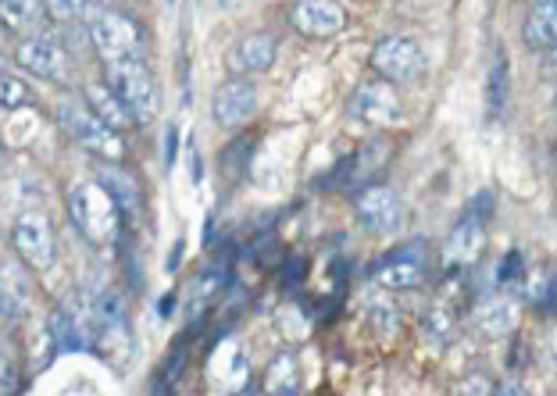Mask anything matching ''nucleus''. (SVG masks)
<instances>
[{
	"label": "nucleus",
	"instance_id": "1",
	"mask_svg": "<svg viewBox=\"0 0 557 396\" xmlns=\"http://www.w3.org/2000/svg\"><path fill=\"white\" fill-rule=\"evenodd\" d=\"M69 214L72 225L94 243V247H108L122 233V208L111 197V189L104 183H79L69 194Z\"/></svg>",
	"mask_w": 557,
	"mask_h": 396
},
{
	"label": "nucleus",
	"instance_id": "2",
	"mask_svg": "<svg viewBox=\"0 0 557 396\" xmlns=\"http://www.w3.org/2000/svg\"><path fill=\"white\" fill-rule=\"evenodd\" d=\"M58 125L65 129L75 144L90 154L104 158V161H119L125 154V144L115 125H108L100 114L86 104V97H65L58 104Z\"/></svg>",
	"mask_w": 557,
	"mask_h": 396
},
{
	"label": "nucleus",
	"instance_id": "3",
	"mask_svg": "<svg viewBox=\"0 0 557 396\" xmlns=\"http://www.w3.org/2000/svg\"><path fill=\"white\" fill-rule=\"evenodd\" d=\"M104 79L111 86L125 111L133 114L136 125H144L154 119L158 111V89L154 75L147 69V58H122V61H104Z\"/></svg>",
	"mask_w": 557,
	"mask_h": 396
},
{
	"label": "nucleus",
	"instance_id": "4",
	"mask_svg": "<svg viewBox=\"0 0 557 396\" xmlns=\"http://www.w3.org/2000/svg\"><path fill=\"white\" fill-rule=\"evenodd\" d=\"M86 33H90V44L100 54V65H104V61H122V58H147L144 33H139V25L129 15H122V11L100 8L90 18V25H86Z\"/></svg>",
	"mask_w": 557,
	"mask_h": 396
},
{
	"label": "nucleus",
	"instance_id": "5",
	"mask_svg": "<svg viewBox=\"0 0 557 396\" xmlns=\"http://www.w3.org/2000/svg\"><path fill=\"white\" fill-rule=\"evenodd\" d=\"M372 69L379 72V79H389L397 86H411L425 75L429 58H425V50L414 36L394 33V36H383V40L372 47Z\"/></svg>",
	"mask_w": 557,
	"mask_h": 396
},
{
	"label": "nucleus",
	"instance_id": "6",
	"mask_svg": "<svg viewBox=\"0 0 557 396\" xmlns=\"http://www.w3.org/2000/svg\"><path fill=\"white\" fill-rule=\"evenodd\" d=\"M429 275V247L425 239H411L404 247L389 250L383 261L372 268V283L379 289L389 293H404V289H418Z\"/></svg>",
	"mask_w": 557,
	"mask_h": 396
},
{
	"label": "nucleus",
	"instance_id": "7",
	"mask_svg": "<svg viewBox=\"0 0 557 396\" xmlns=\"http://www.w3.org/2000/svg\"><path fill=\"white\" fill-rule=\"evenodd\" d=\"M490 211H493V197L490 194H479L472 200V208L465 211V219L454 225V233L447 236V247H443V264L447 268H465L479 258L483 250V239H486V222H490Z\"/></svg>",
	"mask_w": 557,
	"mask_h": 396
},
{
	"label": "nucleus",
	"instance_id": "8",
	"mask_svg": "<svg viewBox=\"0 0 557 396\" xmlns=\"http://www.w3.org/2000/svg\"><path fill=\"white\" fill-rule=\"evenodd\" d=\"M350 119L375 125V129H397V125H404V104H400V94L394 89V83L375 79V83H364L354 89Z\"/></svg>",
	"mask_w": 557,
	"mask_h": 396
},
{
	"label": "nucleus",
	"instance_id": "9",
	"mask_svg": "<svg viewBox=\"0 0 557 396\" xmlns=\"http://www.w3.org/2000/svg\"><path fill=\"white\" fill-rule=\"evenodd\" d=\"M354 214H358V222L369 228V233H397L408 222V208H404V200L397 189L389 186H364L358 189V197H354Z\"/></svg>",
	"mask_w": 557,
	"mask_h": 396
},
{
	"label": "nucleus",
	"instance_id": "10",
	"mask_svg": "<svg viewBox=\"0 0 557 396\" xmlns=\"http://www.w3.org/2000/svg\"><path fill=\"white\" fill-rule=\"evenodd\" d=\"M11 243H15V253L18 258L44 272V268L54 264V253H58V239H54V228L44 219L40 211H25L11 225Z\"/></svg>",
	"mask_w": 557,
	"mask_h": 396
},
{
	"label": "nucleus",
	"instance_id": "11",
	"mask_svg": "<svg viewBox=\"0 0 557 396\" xmlns=\"http://www.w3.org/2000/svg\"><path fill=\"white\" fill-rule=\"evenodd\" d=\"M15 65L40 83H69V54L50 36H25L15 47Z\"/></svg>",
	"mask_w": 557,
	"mask_h": 396
},
{
	"label": "nucleus",
	"instance_id": "12",
	"mask_svg": "<svg viewBox=\"0 0 557 396\" xmlns=\"http://www.w3.org/2000/svg\"><path fill=\"white\" fill-rule=\"evenodd\" d=\"M211 111L222 129H244L258 114V86L244 79V75H230V79L214 89Z\"/></svg>",
	"mask_w": 557,
	"mask_h": 396
},
{
	"label": "nucleus",
	"instance_id": "13",
	"mask_svg": "<svg viewBox=\"0 0 557 396\" xmlns=\"http://www.w3.org/2000/svg\"><path fill=\"white\" fill-rule=\"evenodd\" d=\"M289 22L304 40H333V36L344 33L347 11L336 0H297L294 11H289Z\"/></svg>",
	"mask_w": 557,
	"mask_h": 396
},
{
	"label": "nucleus",
	"instance_id": "14",
	"mask_svg": "<svg viewBox=\"0 0 557 396\" xmlns=\"http://www.w3.org/2000/svg\"><path fill=\"white\" fill-rule=\"evenodd\" d=\"M275 50H278V44L272 33H250L225 54V69H230V75H244V79H250V75H261L275 65Z\"/></svg>",
	"mask_w": 557,
	"mask_h": 396
},
{
	"label": "nucleus",
	"instance_id": "15",
	"mask_svg": "<svg viewBox=\"0 0 557 396\" xmlns=\"http://www.w3.org/2000/svg\"><path fill=\"white\" fill-rule=\"evenodd\" d=\"M522 36L533 50H554L557 47V0H533L525 11Z\"/></svg>",
	"mask_w": 557,
	"mask_h": 396
},
{
	"label": "nucleus",
	"instance_id": "16",
	"mask_svg": "<svg viewBox=\"0 0 557 396\" xmlns=\"http://www.w3.org/2000/svg\"><path fill=\"white\" fill-rule=\"evenodd\" d=\"M508 100H511V65L508 58L497 54L490 69V83H486V119L490 122H500L504 111H508Z\"/></svg>",
	"mask_w": 557,
	"mask_h": 396
},
{
	"label": "nucleus",
	"instance_id": "17",
	"mask_svg": "<svg viewBox=\"0 0 557 396\" xmlns=\"http://www.w3.org/2000/svg\"><path fill=\"white\" fill-rule=\"evenodd\" d=\"M475 322L486 336H511L515 325H518V308L515 300H504V297H493L486 300L483 308L475 311Z\"/></svg>",
	"mask_w": 557,
	"mask_h": 396
},
{
	"label": "nucleus",
	"instance_id": "18",
	"mask_svg": "<svg viewBox=\"0 0 557 396\" xmlns=\"http://www.w3.org/2000/svg\"><path fill=\"white\" fill-rule=\"evenodd\" d=\"M44 15H47V0H0V18H4V29L11 33L40 29Z\"/></svg>",
	"mask_w": 557,
	"mask_h": 396
},
{
	"label": "nucleus",
	"instance_id": "19",
	"mask_svg": "<svg viewBox=\"0 0 557 396\" xmlns=\"http://www.w3.org/2000/svg\"><path fill=\"white\" fill-rule=\"evenodd\" d=\"M300 389V364L294 354H278L275 361L264 368V393L272 396H294Z\"/></svg>",
	"mask_w": 557,
	"mask_h": 396
},
{
	"label": "nucleus",
	"instance_id": "20",
	"mask_svg": "<svg viewBox=\"0 0 557 396\" xmlns=\"http://www.w3.org/2000/svg\"><path fill=\"white\" fill-rule=\"evenodd\" d=\"M386 158H389V144H386V139H375V144L358 150V154L347 161V169H350V172H344L347 175V186H361L364 175H372V172L383 169Z\"/></svg>",
	"mask_w": 557,
	"mask_h": 396
},
{
	"label": "nucleus",
	"instance_id": "21",
	"mask_svg": "<svg viewBox=\"0 0 557 396\" xmlns=\"http://www.w3.org/2000/svg\"><path fill=\"white\" fill-rule=\"evenodd\" d=\"M83 97H86V104H90L108 125H115V129H125V125H136V122H133V114L125 111L122 100H119L115 94H111V86H104V89H86Z\"/></svg>",
	"mask_w": 557,
	"mask_h": 396
},
{
	"label": "nucleus",
	"instance_id": "22",
	"mask_svg": "<svg viewBox=\"0 0 557 396\" xmlns=\"http://www.w3.org/2000/svg\"><path fill=\"white\" fill-rule=\"evenodd\" d=\"M97 11L100 8H94V0H47V15L61 25H79V22L90 25Z\"/></svg>",
	"mask_w": 557,
	"mask_h": 396
},
{
	"label": "nucleus",
	"instance_id": "23",
	"mask_svg": "<svg viewBox=\"0 0 557 396\" xmlns=\"http://www.w3.org/2000/svg\"><path fill=\"white\" fill-rule=\"evenodd\" d=\"M108 189H111V197L119 200V208H122V214L129 219V214H136L139 211V186L133 183V175H119V172H108L104 178H100Z\"/></svg>",
	"mask_w": 557,
	"mask_h": 396
},
{
	"label": "nucleus",
	"instance_id": "24",
	"mask_svg": "<svg viewBox=\"0 0 557 396\" xmlns=\"http://www.w3.org/2000/svg\"><path fill=\"white\" fill-rule=\"evenodd\" d=\"M422 332H425V339L433 343V347H443V343H450V336H454V314L443 308V304H436V308L425 311Z\"/></svg>",
	"mask_w": 557,
	"mask_h": 396
},
{
	"label": "nucleus",
	"instance_id": "25",
	"mask_svg": "<svg viewBox=\"0 0 557 396\" xmlns=\"http://www.w3.org/2000/svg\"><path fill=\"white\" fill-rule=\"evenodd\" d=\"M219 289H222V275H219V268H211V272H205L194 283V297H189V314H194V318L205 314L208 304L219 297Z\"/></svg>",
	"mask_w": 557,
	"mask_h": 396
},
{
	"label": "nucleus",
	"instance_id": "26",
	"mask_svg": "<svg viewBox=\"0 0 557 396\" xmlns=\"http://www.w3.org/2000/svg\"><path fill=\"white\" fill-rule=\"evenodd\" d=\"M522 279H525V258L518 250H511L497 268V283L504 289H518V286H522Z\"/></svg>",
	"mask_w": 557,
	"mask_h": 396
},
{
	"label": "nucleus",
	"instance_id": "27",
	"mask_svg": "<svg viewBox=\"0 0 557 396\" xmlns=\"http://www.w3.org/2000/svg\"><path fill=\"white\" fill-rule=\"evenodd\" d=\"M0 104H4V111L29 104V89H25L18 79H11V75H4V79H0Z\"/></svg>",
	"mask_w": 557,
	"mask_h": 396
},
{
	"label": "nucleus",
	"instance_id": "28",
	"mask_svg": "<svg viewBox=\"0 0 557 396\" xmlns=\"http://www.w3.org/2000/svg\"><path fill=\"white\" fill-rule=\"evenodd\" d=\"M493 389L497 386H493V382H483V379H468L458 386V393H493Z\"/></svg>",
	"mask_w": 557,
	"mask_h": 396
},
{
	"label": "nucleus",
	"instance_id": "29",
	"mask_svg": "<svg viewBox=\"0 0 557 396\" xmlns=\"http://www.w3.org/2000/svg\"><path fill=\"white\" fill-rule=\"evenodd\" d=\"M189 172H194V183H200V178H205V164H200V154H197L194 144H189Z\"/></svg>",
	"mask_w": 557,
	"mask_h": 396
},
{
	"label": "nucleus",
	"instance_id": "30",
	"mask_svg": "<svg viewBox=\"0 0 557 396\" xmlns=\"http://www.w3.org/2000/svg\"><path fill=\"white\" fill-rule=\"evenodd\" d=\"M164 144H169V147H164V161H169V169H172V161H175V144H180V133L169 129V139H164Z\"/></svg>",
	"mask_w": 557,
	"mask_h": 396
},
{
	"label": "nucleus",
	"instance_id": "31",
	"mask_svg": "<svg viewBox=\"0 0 557 396\" xmlns=\"http://www.w3.org/2000/svg\"><path fill=\"white\" fill-rule=\"evenodd\" d=\"M550 361L557 368V329H554V336H550Z\"/></svg>",
	"mask_w": 557,
	"mask_h": 396
},
{
	"label": "nucleus",
	"instance_id": "32",
	"mask_svg": "<svg viewBox=\"0 0 557 396\" xmlns=\"http://www.w3.org/2000/svg\"><path fill=\"white\" fill-rule=\"evenodd\" d=\"M550 54H554V58H550V72H554V79H557V47L550 50Z\"/></svg>",
	"mask_w": 557,
	"mask_h": 396
}]
</instances>
